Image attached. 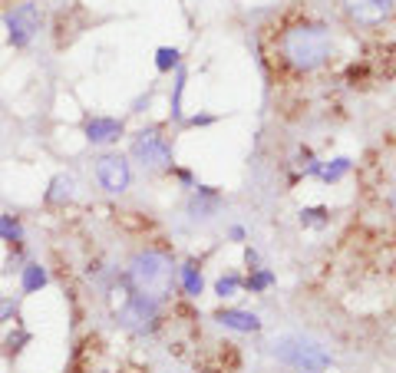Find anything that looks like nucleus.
<instances>
[{
  "label": "nucleus",
  "mask_w": 396,
  "mask_h": 373,
  "mask_svg": "<svg viewBox=\"0 0 396 373\" xmlns=\"http://www.w3.org/2000/svg\"><path fill=\"white\" fill-rule=\"evenodd\" d=\"M175 261L168 258L166 251L159 248H142L129 258L126 265V278H129V287L132 294H142V298H152V300H162L172 294L175 287Z\"/></svg>",
  "instance_id": "1"
},
{
  "label": "nucleus",
  "mask_w": 396,
  "mask_h": 373,
  "mask_svg": "<svg viewBox=\"0 0 396 373\" xmlns=\"http://www.w3.org/2000/svg\"><path fill=\"white\" fill-rule=\"evenodd\" d=\"M281 50H284L290 66L307 73V70H317L320 63L330 57V33L317 27V23H301V27H290L284 33Z\"/></svg>",
  "instance_id": "2"
},
{
  "label": "nucleus",
  "mask_w": 396,
  "mask_h": 373,
  "mask_svg": "<svg viewBox=\"0 0 396 373\" xmlns=\"http://www.w3.org/2000/svg\"><path fill=\"white\" fill-rule=\"evenodd\" d=\"M271 357L288 363L301 373H320L330 367V350L317 343L314 337H304V334H281L271 341Z\"/></svg>",
  "instance_id": "3"
},
{
  "label": "nucleus",
  "mask_w": 396,
  "mask_h": 373,
  "mask_svg": "<svg viewBox=\"0 0 396 373\" xmlns=\"http://www.w3.org/2000/svg\"><path fill=\"white\" fill-rule=\"evenodd\" d=\"M129 155H132L142 169H149V172H159V169H168V165H172V146H168V139L159 133V129H142V133L132 135Z\"/></svg>",
  "instance_id": "4"
},
{
  "label": "nucleus",
  "mask_w": 396,
  "mask_h": 373,
  "mask_svg": "<svg viewBox=\"0 0 396 373\" xmlns=\"http://www.w3.org/2000/svg\"><path fill=\"white\" fill-rule=\"evenodd\" d=\"M40 23H43V14L37 3H20L7 14V40L10 46L23 50V46L33 44V37L40 33Z\"/></svg>",
  "instance_id": "5"
},
{
  "label": "nucleus",
  "mask_w": 396,
  "mask_h": 373,
  "mask_svg": "<svg viewBox=\"0 0 396 373\" xmlns=\"http://www.w3.org/2000/svg\"><path fill=\"white\" fill-rule=\"evenodd\" d=\"M119 324L132 334H149L159 324V300L142 298V294H129L126 304L119 307Z\"/></svg>",
  "instance_id": "6"
},
{
  "label": "nucleus",
  "mask_w": 396,
  "mask_h": 373,
  "mask_svg": "<svg viewBox=\"0 0 396 373\" xmlns=\"http://www.w3.org/2000/svg\"><path fill=\"white\" fill-rule=\"evenodd\" d=\"M96 179H99V185H103L106 192L119 195L129 189L132 169H129V162H126L122 155H103V159H96Z\"/></svg>",
  "instance_id": "7"
},
{
  "label": "nucleus",
  "mask_w": 396,
  "mask_h": 373,
  "mask_svg": "<svg viewBox=\"0 0 396 373\" xmlns=\"http://www.w3.org/2000/svg\"><path fill=\"white\" fill-rule=\"evenodd\" d=\"M393 3L396 0H344L347 14H350L357 23H366V27L383 23L386 17L393 14Z\"/></svg>",
  "instance_id": "8"
},
{
  "label": "nucleus",
  "mask_w": 396,
  "mask_h": 373,
  "mask_svg": "<svg viewBox=\"0 0 396 373\" xmlns=\"http://www.w3.org/2000/svg\"><path fill=\"white\" fill-rule=\"evenodd\" d=\"M122 133H126V129H122V119L92 116V119L86 122V139H90L92 146H106V142H116Z\"/></svg>",
  "instance_id": "9"
},
{
  "label": "nucleus",
  "mask_w": 396,
  "mask_h": 373,
  "mask_svg": "<svg viewBox=\"0 0 396 373\" xmlns=\"http://www.w3.org/2000/svg\"><path fill=\"white\" fill-rule=\"evenodd\" d=\"M215 321H218L221 327L241 330V334H255V330H261L258 314H251V311H218L215 314Z\"/></svg>",
  "instance_id": "10"
},
{
  "label": "nucleus",
  "mask_w": 396,
  "mask_h": 373,
  "mask_svg": "<svg viewBox=\"0 0 396 373\" xmlns=\"http://www.w3.org/2000/svg\"><path fill=\"white\" fill-rule=\"evenodd\" d=\"M73 189H77V179L73 175H66V172H60L57 179L50 182V189H46V205H63V202H70L73 198Z\"/></svg>",
  "instance_id": "11"
},
{
  "label": "nucleus",
  "mask_w": 396,
  "mask_h": 373,
  "mask_svg": "<svg viewBox=\"0 0 396 373\" xmlns=\"http://www.w3.org/2000/svg\"><path fill=\"white\" fill-rule=\"evenodd\" d=\"M46 268L43 265H37V261H27L23 268H20V291L23 294H37L40 287H46Z\"/></svg>",
  "instance_id": "12"
},
{
  "label": "nucleus",
  "mask_w": 396,
  "mask_h": 373,
  "mask_svg": "<svg viewBox=\"0 0 396 373\" xmlns=\"http://www.w3.org/2000/svg\"><path fill=\"white\" fill-rule=\"evenodd\" d=\"M0 241H7L10 248L23 245V222L17 215H0Z\"/></svg>",
  "instance_id": "13"
},
{
  "label": "nucleus",
  "mask_w": 396,
  "mask_h": 373,
  "mask_svg": "<svg viewBox=\"0 0 396 373\" xmlns=\"http://www.w3.org/2000/svg\"><path fill=\"white\" fill-rule=\"evenodd\" d=\"M179 278H182V287L188 298H198V294H201V271H198L195 265H182V268H179Z\"/></svg>",
  "instance_id": "14"
},
{
  "label": "nucleus",
  "mask_w": 396,
  "mask_h": 373,
  "mask_svg": "<svg viewBox=\"0 0 396 373\" xmlns=\"http://www.w3.org/2000/svg\"><path fill=\"white\" fill-rule=\"evenodd\" d=\"M30 341H33L30 330H17V334H7V337H3V350H0V354H3L7 360H14L17 354H20V350H23V347H27Z\"/></svg>",
  "instance_id": "15"
},
{
  "label": "nucleus",
  "mask_w": 396,
  "mask_h": 373,
  "mask_svg": "<svg viewBox=\"0 0 396 373\" xmlns=\"http://www.w3.org/2000/svg\"><path fill=\"white\" fill-rule=\"evenodd\" d=\"M179 57H182V53H179L175 46H159V50H155V70H159V73H172V70L179 66Z\"/></svg>",
  "instance_id": "16"
},
{
  "label": "nucleus",
  "mask_w": 396,
  "mask_h": 373,
  "mask_svg": "<svg viewBox=\"0 0 396 373\" xmlns=\"http://www.w3.org/2000/svg\"><path fill=\"white\" fill-rule=\"evenodd\" d=\"M350 172V159H334V162H327V165H320V179L324 182H337V179H344Z\"/></svg>",
  "instance_id": "17"
},
{
  "label": "nucleus",
  "mask_w": 396,
  "mask_h": 373,
  "mask_svg": "<svg viewBox=\"0 0 396 373\" xmlns=\"http://www.w3.org/2000/svg\"><path fill=\"white\" fill-rule=\"evenodd\" d=\"M238 287H241V278H238V274H228V278H218V281H215V294H218V298H231Z\"/></svg>",
  "instance_id": "18"
},
{
  "label": "nucleus",
  "mask_w": 396,
  "mask_h": 373,
  "mask_svg": "<svg viewBox=\"0 0 396 373\" xmlns=\"http://www.w3.org/2000/svg\"><path fill=\"white\" fill-rule=\"evenodd\" d=\"M17 311H20V304L14 298H0V327L10 324V321L17 324Z\"/></svg>",
  "instance_id": "19"
},
{
  "label": "nucleus",
  "mask_w": 396,
  "mask_h": 373,
  "mask_svg": "<svg viewBox=\"0 0 396 373\" xmlns=\"http://www.w3.org/2000/svg\"><path fill=\"white\" fill-rule=\"evenodd\" d=\"M327 209L324 205H317V209H304L301 211V224H327Z\"/></svg>",
  "instance_id": "20"
},
{
  "label": "nucleus",
  "mask_w": 396,
  "mask_h": 373,
  "mask_svg": "<svg viewBox=\"0 0 396 373\" xmlns=\"http://www.w3.org/2000/svg\"><path fill=\"white\" fill-rule=\"evenodd\" d=\"M271 284H275V274H271V271H258V274H251L248 287H251V291H264V287H271Z\"/></svg>",
  "instance_id": "21"
},
{
  "label": "nucleus",
  "mask_w": 396,
  "mask_h": 373,
  "mask_svg": "<svg viewBox=\"0 0 396 373\" xmlns=\"http://www.w3.org/2000/svg\"><path fill=\"white\" fill-rule=\"evenodd\" d=\"M182 90H185V76H179V83H175V99H172V116H175V119L182 116Z\"/></svg>",
  "instance_id": "22"
},
{
  "label": "nucleus",
  "mask_w": 396,
  "mask_h": 373,
  "mask_svg": "<svg viewBox=\"0 0 396 373\" xmlns=\"http://www.w3.org/2000/svg\"><path fill=\"white\" fill-rule=\"evenodd\" d=\"M212 122V116H192V126H208Z\"/></svg>",
  "instance_id": "23"
},
{
  "label": "nucleus",
  "mask_w": 396,
  "mask_h": 373,
  "mask_svg": "<svg viewBox=\"0 0 396 373\" xmlns=\"http://www.w3.org/2000/svg\"><path fill=\"white\" fill-rule=\"evenodd\" d=\"M231 238H235V241L244 238V228H241V224H235V228H231Z\"/></svg>",
  "instance_id": "24"
},
{
  "label": "nucleus",
  "mask_w": 396,
  "mask_h": 373,
  "mask_svg": "<svg viewBox=\"0 0 396 373\" xmlns=\"http://www.w3.org/2000/svg\"><path fill=\"white\" fill-rule=\"evenodd\" d=\"M393 209H396V192H393Z\"/></svg>",
  "instance_id": "25"
}]
</instances>
